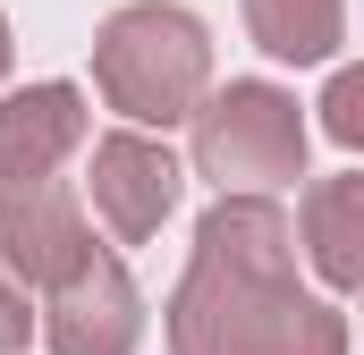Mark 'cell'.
Returning a JSON list of instances; mask_svg holds the SVG:
<instances>
[{
	"mask_svg": "<svg viewBox=\"0 0 364 355\" xmlns=\"http://www.w3.org/2000/svg\"><path fill=\"white\" fill-rule=\"evenodd\" d=\"M102 68H110V85H119V102L136 119H178V93L203 68V34H195V17H178V9H136V17L110 26Z\"/></svg>",
	"mask_w": 364,
	"mask_h": 355,
	"instance_id": "cell-1",
	"label": "cell"
},
{
	"mask_svg": "<svg viewBox=\"0 0 364 355\" xmlns=\"http://www.w3.org/2000/svg\"><path fill=\"white\" fill-rule=\"evenodd\" d=\"M220 110H229V119L203 127V161H212V170H255V161H263V170H288V161H296V119H288L279 93L237 85Z\"/></svg>",
	"mask_w": 364,
	"mask_h": 355,
	"instance_id": "cell-2",
	"label": "cell"
},
{
	"mask_svg": "<svg viewBox=\"0 0 364 355\" xmlns=\"http://www.w3.org/2000/svg\"><path fill=\"white\" fill-rule=\"evenodd\" d=\"M170 186H178V170L161 153H144V144H110L102 153V203L119 212V229H153L170 212Z\"/></svg>",
	"mask_w": 364,
	"mask_h": 355,
	"instance_id": "cell-3",
	"label": "cell"
},
{
	"mask_svg": "<svg viewBox=\"0 0 364 355\" xmlns=\"http://www.w3.org/2000/svg\"><path fill=\"white\" fill-rule=\"evenodd\" d=\"M255 26L272 34L279 60H322L331 51V0H255Z\"/></svg>",
	"mask_w": 364,
	"mask_h": 355,
	"instance_id": "cell-4",
	"label": "cell"
},
{
	"mask_svg": "<svg viewBox=\"0 0 364 355\" xmlns=\"http://www.w3.org/2000/svg\"><path fill=\"white\" fill-rule=\"evenodd\" d=\"M331 136L364 144V77H339V85H331Z\"/></svg>",
	"mask_w": 364,
	"mask_h": 355,
	"instance_id": "cell-5",
	"label": "cell"
}]
</instances>
